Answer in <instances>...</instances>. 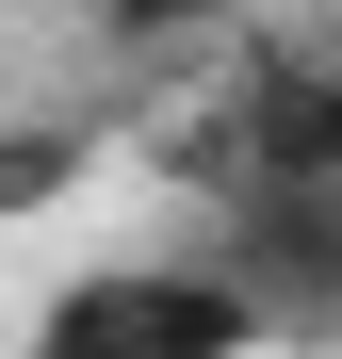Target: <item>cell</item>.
<instances>
[{
    "instance_id": "cell-4",
    "label": "cell",
    "mask_w": 342,
    "mask_h": 359,
    "mask_svg": "<svg viewBox=\"0 0 342 359\" xmlns=\"http://www.w3.org/2000/svg\"><path fill=\"white\" fill-rule=\"evenodd\" d=\"M98 33H131V49H196V33H228V0H82Z\"/></svg>"
},
{
    "instance_id": "cell-2",
    "label": "cell",
    "mask_w": 342,
    "mask_h": 359,
    "mask_svg": "<svg viewBox=\"0 0 342 359\" xmlns=\"http://www.w3.org/2000/svg\"><path fill=\"white\" fill-rule=\"evenodd\" d=\"M196 245L261 294L277 359L342 343V180H228V196H196Z\"/></svg>"
},
{
    "instance_id": "cell-1",
    "label": "cell",
    "mask_w": 342,
    "mask_h": 359,
    "mask_svg": "<svg viewBox=\"0 0 342 359\" xmlns=\"http://www.w3.org/2000/svg\"><path fill=\"white\" fill-rule=\"evenodd\" d=\"M17 359H277V327L212 245H114L33 294Z\"/></svg>"
},
{
    "instance_id": "cell-3",
    "label": "cell",
    "mask_w": 342,
    "mask_h": 359,
    "mask_svg": "<svg viewBox=\"0 0 342 359\" xmlns=\"http://www.w3.org/2000/svg\"><path fill=\"white\" fill-rule=\"evenodd\" d=\"M82 114H17V131H0V212H49V196H82Z\"/></svg>"
}]
</instances>
